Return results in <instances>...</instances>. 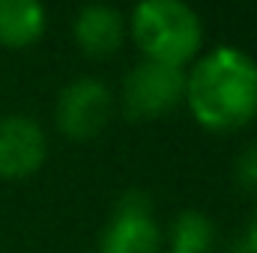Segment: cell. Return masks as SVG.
<instances>
[{
  "label": "cell",
  "instance_id": "cell-11",
  "mask_svg": "<svg viewBox=\"0 0 257 253\" xmlns=\"http://www.w3.org/2000/svg\"><path fill=\"white\" fill-rule=\"evenodd\" d=\"M224 253H257V232H251L248 226L224 248Z\"/></svg>",
  "mask_w": 257,
  "mask_h": 253
},
{
  "label": "cell",
  "instance_id": "cell-6",
  "mask_svg": "<svg viewBox=\"0 0 257 253\" xmlns=\"http://www.w3.org/2000/svg\"><path fill=\"white\" fill-rule=\"evenodd\" d=\"M48 161V134L33 116H0V179L24 182L36 176Z\"/></svg>",
  "mask_w": 257,
  "mask_h": 253
},
{
  "label": "cell",
  "instance_id": "cell-14",
  "mask_svg": "<svg viewBox=\"0 0 257 253\" xmlns=\"http://www.w3.org/2000/svg\"><path fill=\"white\" fill-rule=\"evenodd\" d=\"M90 253H96V250H90Z\"/></svg>",
  "mask_w": 257,
  "mask_h": 253
},
{
  "label": "cell",
  "instance_id": "cell-3",
  "mask_svg": "<svg viewBox=\"0 0 257 253\" xmlns=\"http://www.w3.org/2000/svg\"><path fill=\"white\" fill-rule=\"evenodd\" d=\"M186 98V68L138 60L120 86V110L132 122H153L174 114Z\"/></svg>",
  "mask_w": 257,
  "mask_h": 253
},
{
  "label": "cell",
  "instance_id": "cell-7",
  "mask_svg": "<svg viewBox=\"0 0 257 253\" xmlns=\"http://www.w3.org/2000/svg\"><path fill=\"white\" fill-rule=\"evenodd\" d=\"M126 15L105 0L81 6L72 18V39H75L78 51L87 54L90 60L114 57L126 42Z\"/></svg>",
  "mask_w": 257,
  "mask_h": 253
},
{
  "label": "cell",
  "instance_id": "cell-9",
  "mask_svg": "<svg viewBox=\"0 0 257 253\" xmlns=\"http://www.w3.org/2000/svg\"><path fill=\"white\" fill-rule=\"evenodd\" d=\"M218 248V226L215 220L200 212L186 208L180 212L165 230V250L177 253H212Z\"/></svg>",
  "mask_w": 257,
  "mask_h": 253
},
{
  "label": "cell",
  "instance_id": "cell-8",
  "mask_svg": "<svg viewBox=\"0 0 257 253\" xmlns=\"http://www.w3.org/2000/svg\"><path fill=\"white\" fill-rule=\"evenodd\" d=\"M48 18L42 0H0V45L21 51L45 36Z\"/></svg>",
  "mask_w": 257,
  "mask_h": 253
},
{
  "label": "cell",
  "instance_id": "cell-12",
  "mask_svg": "<svg viewBox=\"0 0 257 253\" xmlns=\"http://www.w3.org/2000/svg\"><path fill=\"white\" fill-rule=\"evenodd\" d=\"M248 230H251V232H257V208H254V218H251V224H248Z\"/></svg>",
  "mask_w": 257,
  "mask_h": 253
},
{
  "label": "cell",
  "instance_id": "cell-5",
  "mask_svg": "<svg viewBox=\"0 0 257 253\" xmlns=\"http://www.w3.org/2000/svg\"><path fill=\"white\" fill-rule=\"evenodd\" d=\"M96 253H165V230L156 218L150 194H120L99 232Z\"/></svg>",
  "mask_w": 257,
  "mask_h": 253
},
{
  "label": "cell",
  "instance_id": "cell-10",
  "mask_svg": "<svg viewBox=\"0 0 257 253\" xmlns=\"http://www.w3.org/2000/svg\"><path fill=\"white\" fill-rule=\"evenodd\" d=\"M233 179L239 190L257 196V140H251L248 146H242V152L236 155V164H233Z\"/></svg>",
  "mask_w": 257,
  "mask_h": 253
},
{
  "label": "cell",
  "instance_id": "cell-4",
  "mask_svg": "<svg viewBox=\"0 0 257 253\" xmlns=\"http://www.w3.org/2000/svg\"><path fill=\"white\" fill-rule=\"evenodd\" d=\"M114 92L96 74H78L57 92L54 102V126L72 143L96 140L114 116Z\"/></svg>",
  "mask_w": 257,
  "mask_h": 253
},
{
  "label": "cell",
  "instance_id": "cell-2",
  "mask_svg": "<svg viewBox=\"0 0 257 253\" xmlns=\"http://www.w3.org/2000/svg\"><path fill=\"white\" fill-rule=\"evenodd\" d=\"M128 33L144 60L186 68L200 57L203 24L186 0H138Z\"/></svg>",
  "mask_w": 257,
  "mask_h": 253
},
{
  "label": "cell",
  "instance_id": "cell-1",
  "mask_svg": "<svg viewBox=\"0 0 257 253\" xmlns=\"http://www.w3.org/2000/svg\"><path fill=\"white\" fill-rule=\"evenodd\" d=\"M192 120L206 131L230 134L257 116V60L233 45H218L186 68V98Z\"/></svg>",
  "mask_w": 257,
  "mask_h": 253
},
{
  "label": "cell",
  "instance_id": "cell-13",
  "mask_svg": "<svg viewBox=\"0 0 257 253\" xmlns=\"http://www.w3.org/2000/svg\"><path fill=\"white\" fill-rule=\"evenodd\" d=\"M165 253H177V250H165Z\"/></svg>",
  "mask_w": 257,
  "mask_h": 253
}]
</instances>
